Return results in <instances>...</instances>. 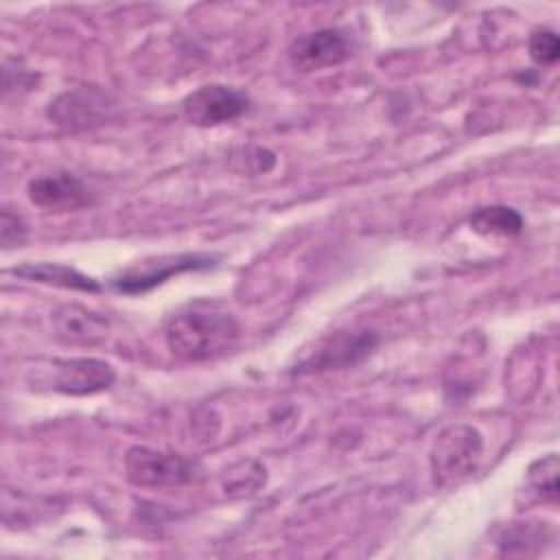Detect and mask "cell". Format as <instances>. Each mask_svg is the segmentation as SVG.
<instances>
[{
    "label": "cell",
    "instance_id": "7",
    "mask_svg": "<svg viewBox=\"0 0 560 560\" xmlns=\"http://www.w3.org/2000/svg\"><path fill=\"white\" fill-rule=\"evenodd\" d=\"M352 44L341 28H319L291 42L289 61L300 72H315L343 63Z\"/></svg>",
    "mask_w": 560,
    "mask_h": 560
},
{
    "label": "cell",
    "instance_id": "16",
    "mask_svg": "<svg viewBox=\"0 0 560 560\" xmlns=\"http://www.w3.org/2000/svg\"><path fill=\"white\" fill-rule=\"evenodd\" d=\"M529 55L536 63L549 66L556 63L560 57V42L553 31H536L529 37Z\"/></svg>",
    "mask_w": 560,
    "mask_h": 560
},
{
    "label": "cell",
    "instance_id": "9",
    "mask_svg": "<svg viewBox=\"0 0 560 560\" xmlns=\"http://www.w3.org/2000/svg\"><path fill=\"white\" fill-rule=\"evenodd\" d=\"M88 186L70 173L39 175L28 182V199L46 210L66 212L88 203Z\"/></svg>",
    "mask_w": 560,
    "mask_h": 560
},
{
    "label": "cell",
    "instance_id": "3",
    "mask_svg": "<svg viewBox=\"0 0 560 560\" xmlns=\"http://www.w3.org/2000/svg\"><path fill=\"white\" fill-rule=\"evenodd\" d=\"M116 378L114 368L94 357L52 359L46 368L35 370V383L48 385V389L66 396H90L112 387Z\"/></svg>",
    "mask_w": 560,
    "mask_h": 560
},
{
    "label": "cell",
    "instance_id": "5",
    "mask_svg": "<svg viewBox=\"0 0 560 560\" xmlns=\"http://www.w3.org/2000/svg\"><path fill=\"white\" fill-rule=\"evenodd\" d=\"M217 256L210 254H199V252H186V254H166V256H155V258H144L112 278V287L120 293L127 295H138L147 293L153 287L162 284L166 278L184 273V271H195V269H208L212 267Z\"/></svg>",
    "mask_w": 560,
    "mask_h": 560
},
{
    "label": "cell",
    "instance_id": "13",
    "mask_svg": "<svg viewBox=\"0 0 560 560\" xmlns=\"http://www.w3.org/2000/svg\"><path fill=\"white\" fill-rule=\"evenodd\" d=\"M470 228L481 236H516L523 230V217L508 206H488L470 217Z\"/></svg>",
    "mask_w": 560,
    "mask_h": 560
},
{
    "label": "cell",
    "instance_id": "14",
    "mask_svg": "<svg viewBox=\"0 0 560 560\" xmlns=\"http://www.w3.org/2000/svg\"><path fill=\"white\" fill-rule=\"evenodd\" d=\"M267 481V470L256 459H241L225 468L223 472V492L228 497L241 499L256 494Z\"/></svg>",
    "mask_w": 560,
    "mask_h": 560
},
{
    "label": "cell",
    "instance_id": "12",
    "mask_svg": "<svg viewBox=\"0 0 560 560\" xmlns=\"http://www.w3.org/2000/svg\"><path fill=\"white\" fill-rule=\"evenodd\" d=\"M11 273L33 282H44L61 289H72V291H88V293L101 291V284L94 278L61 262H24L20 267H13Z\"/></svg>",
    "mask_w": 560,
    "mask_h": 560
},
{
    "label": "cell",
    "instance_id": "8",
    "mask_svg": "<svg viewBox=\"0 0 560 560\" xmlns=\"http://www.w3.org/2000/svg\"><path fill=\"white\" fill-rule=\"evenodd\" d=\"M112 101L96 88H79L59 94L48 105V118L66 129H85L107 120Z\"/></svg>",
    "mask_w": 560,
    "mask_h": 560
},
{
    "label": "cell",
    "instance_id": "15",
    "mask_svg": "<svg viewBox=\"0 0 560 560\" xmlns=\"http://www.w3.org/2000/svg\"><path fill=\"white\" fill-rule=\"evenodd\" d=\"M558 455L549 453L540 459H536L529 470H527V481L532 486V490L547 503L556 505L558 503V494H560V486H558Z\"/></svg>",
    "mask_w": 560,
    "mask_h": 560
},
{
    "label": "cell",
    "instance_id": "17",
    "mask_svg": "<svg viewBox=\"0 0 560 560\" xmlns=\"http://www.w3.org/2000/svg\"><path fill=\"white\" fill-rule=\"evenodd\" d=\"M26 238V223L11 214L9 210L2 212V221H0V241L4 247H15L22 245Z\"/></svg>",
    "mask_w": 560,
    "mask_h": 560
},
{
    "label": "cell",
    "instance_id": "11",
    "mask_svg": "<svg viewBox=\"0 0 560 560\" xmlns=\"http://www.w3.org/2000/svg\"><path fill=\"white\" fill-rule=\"evenodd\" d=\"M376 346V335L374 332H341L335 339H330L308 363L311 370H337L346 365H354L363 357L372 352Z\"/></svg>",
    "mask_w": 560,
    "mask_h": 560
},
{
    "label": "cell",
    "instance_id": "1",
    "mask_svg": "<svg viewBox=\"0 0 560 560\" xmlns=\"http://www.w3.org/2000/svg\"><path fill=\"white\" fill-rule=\"evenodd\" d=\"M241 328L232 313L210 302H195L173 313L164 326L168 350L184 361H210L232 352Z\"/></svg>",
    "mask_w": 560,
    "mask_h": 560
},
{
    "label": "cell",
    "instance_id": "2",
    "mask_svg": "<svg viewBox=\"0 0 560 560\" xmlns=\"http://www.w3.org/2000/svg\"><path fill=\"white\" fill-rule=\"evenodd\" d=\"M483 453V438L470 424H451L442 429L431 446L429 464L438 486L448 488L470 477Z\"/></svg>",
    "mask_w": 560,
    "mask_h": 560
},
{
    "label": "cell",
    "instance_id": "4",
    "mask_svg": "<svg viewBox=\"0 0 560 560\" xmlns=\"http://www.w3.org/2000/svg\"><path fill=\"white\" fill-rule=\"evenodd\" d=\"M125 472L140 488H175L197 479L199 466L177 453L131 446L125 455Z\"/></svg>",
    "mask_w": 560,
    "mask_h": 560
},
{
    "label": "cell",
    "instance_id": "10",
    "mask_svg": "<svg viewBox=\"0 0 560 560\" xmlns=\"http://www.w3.org/2000/svg\"><path fill=\"white\" fill-rule=\"evenodd\" d=\"M107 319L81 304H61L52 311V330L66 343L94 346L107 337Z\"/></svg>",
    "mask_w": 560,
    "mask_h": 560
},
{
    "label": "cell",
    "instance_id": "6",
    "mask_svg": "<svg viewBox=\"0 0 560 560\" xmlns=\"http://www.w3.org/2000/svg\"><path fill=\"white\" fill-rule=\"evenodd\" d=\"M249 105V98L230 85L210 83L192 90L184 103V118L197 127H214L238 118Z\"/></svg>",
    "mask_w": 560,
    "mask_h": 560
}]
</instances>
